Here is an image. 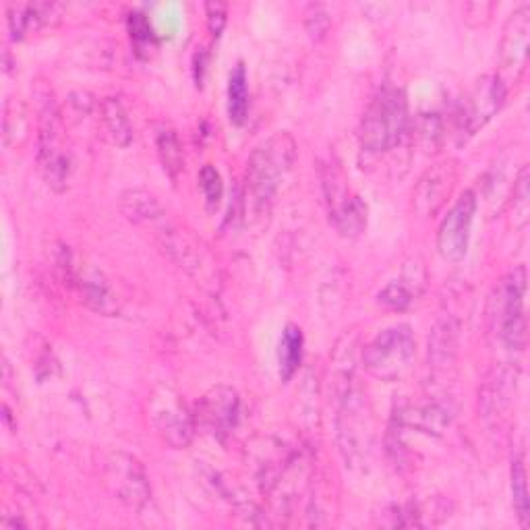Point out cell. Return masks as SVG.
<instances>
[{
    "instance_id": "obj_1",
    "label": "cell",
    "mask_w": 530,
    "mask_h": 530,
    "mask_svg": "<svg viewBox=\"0 0 530 530\" xmlns=\"http://www.w3.org/2000/svg\"><path fill=\"white\" fill-rule=\"evenodd\" d=\"M294 162L297 143L286 131L274 133L255 147L247 164V197L257 210L274 199Z\"/></svg>"
},
{
    "instance_id": "obj_2",
    "label": "cell",
    "mask_w": 530,
    "mask_h": 530,
    "mask_svg": "<svg viewBox=\"0 0 530 530\" xmlns=\"http://www.w3.org/2000/svg\"><path fill=\"white\" fill-rule=\"evenodd\" d=\"M526 268L518 265L499 282L489 299V334L506 350L522 352L526 346Z\"/></svg>"
},
{
    "instance_id": "obj_3",
    "label": "cell",
    "mask_w": 530,
    "mask_h": 530,
    "mask_svg": "<svg viewBox=\"0 0 530 530\" xmlns=\"http://www.w3.org/2000/svg\"><path fill=\"white\" fill-rule=\"evenodd\" d=\"M408 127V102L400 87L386 85L365 110L361 143L369 152H388L400 143Z\"/></svg>"
},
{
    "instance_id": "obj_4",
    "label": "cell",
    "mask_w": 530,
    "mask_h": 530,
    "mask_svg": "<svg viewBox=\"0 0 530 530\" xmlns=\"http://www.w3.org/2000/svg\"><path fill=\"white\" fill-rule=\"evenodd\" d=\"M162 218L156 222V237L160 241V247L168 253V257L181 265V268L193 276L201 286L216 290L220 276H218V265L214 257L210 255L208 247L201 241H197L193 234L176 224H168Z\"/></svg>"
},
{
    "instance_id": "obj_5",
    "label": "cell",
    "mask_w": 530,
    "mask_h": 530,
    "mask_svg": "<svg viewBox=\"0 0 530 530\" xmlns=\"http://www.w3.org/2000/svg\"><path fill=\"white\" fill-rule=\"evenodd\" d=\"M417 355V342L408 326L379 332L363 350L365 369L379 379H396L408 371Z\"/></svg>"
},
{
    "instance_id": "obj_6",
    "label": "cell",
    "mask_w": 530,
    "mask_h": 530,
    "mask_svg": "<svg viewBox=\"0 0 530 530\" xmlns=\"http://www.w3.org/2000/svg\"><path fill=\"white\" fill-rule=\"evenodd\" d=\"M63 123L61 112L52 102H46L40 110V145L38 166L48 187L54 191H65L71 176V158L63 147Z\"/></svg>"
},
{
    "instance_id": "obj_7",
    "label": "cell",
    "mask_w": 530,
    "mask_h": 530,
    "mask_svg": "<svg viewBox=\"0 0 530 530\" xmlns=\"http://www.w3.org/2000/svg\"><path fill=\"white\" fill-rule=\"evenodd\" d=\"M106 485L119 502L135 512L150 506L152 487L143 464L127 454L112 452L106 460Z\"/></svg>"
},
{
    "instance_id": "obj_8",
    "label": "cell",
    "mask_w": 530,
    "mask_h": 530,
    "mask_svg": "<svg viewBox=\"0 0 530 530\" xmlns=\"http://www.w3.org/2000/svg\"><path fill=\"white\" fill-rule=\"evenodd\" d=\"M150 419L158 435L168 446L187 448L195 437V419L174 390L162 386L154 392L150 402Z\"/></svg>"
},
{
    "instance_id": "obj_9",
    "label": "cell",
    "mask_w": 530,
    "mask_h": 530,
    "mask_svg": "<svg viewBox=\"0 0 530 530\" xmlns=\"http://www.w3.org/2000/svg\"><path fill=\"white\" fill-rule=\"evenodd\" d=\"M506 96H508L506 85L497 75L481 77L460 104L458 112L460 135L470 137L479 129H483L499 112V108L504 106Z\"/></svg>"
},
{
    "instance_id": "obj_10",
    "label": "cell",
    "mask_w": 530,
    "mask_h": 530,
    "mask_svg": "<svg viewBox=\"0 0 530 530\" xmlns=\"http://www.w3.org/2000/svg\"><path fill=\"white\" fill-rule=\"evenodd\" d=\"M530 44V5H520L504 27L502 42H499V79L506 85H516L522 77L528 61Z\"/></svg>"
},
{
    "instance_id": "obj_11",
    "label": "cell",
    "mask_w": 530,
    "mask_h": 530,
    "mask_svg": "<svg viewBox=\"0 0 530 530\" xmlns=\"http://www.w3.org/2000/svg\"><path fill=\"white\" fill-rule=\"evenodd\" d=\"M477 214V195L475 191H464L458 201L452 205L448 216L441 220L437 232V249L441 257L458 263L464 259L470 241V226H473Z\"/></svg>"
},
{
    "instance_id": "obj_12",
    "label": "cell",
    "mask_w": 530,
    "mask_h": 530,
    "mask_svg": "<svg viewBox=\"0 0 530 530\" xmlns=\"http://www.w3.org/2000/svg\"><path fill=\"white\" fill-rule=\"evenodd\" d=\"M239 412V394L228 386H216L201 398L197 419L210 433H214L216 437H224L237 427Z\"/></svg>"
},
{
    "instance_id": "obj_13",
    "label": "cell",
    "mask_w": 530,
    "mask_h": 530,
    "mask_svg": "<svg viewBox=\"0 0 530 530\" xmlns=\"http://www.w3.org/2000/svg\"><path fill=\"white\" fill-rule=\"evenodd\" d=\"M456 183V170L450 164H437L429 168L415 187L412 205L419 216H433L446 203Z\"/></svg>"
},
{
    "instance_id": "obj_14",
    "label": "cell",
    "mask_w": 530,
    "mask_h": 530,
    "mask_svg": "<svg viewBox=\"0 0 530 530\" xmlns=\"http://www.w3.org/2000/svg\"><path fill=\"white\" fill-rule=\"evenodd\" d=\"M61 17V7L54 3H27L11 5L9 9V27L13 38H21L29 29H40L50 25Z\"/></svg>"
},
{
    "instance_id": "obj_15",
    "label": "cell",
    "mask_w": 530,
    "mask_h": 530,
    "mask_svg": "<svg viewBox=\"0 0 530 530\" xmlns=\"http://www.w3.org/2000/svg\"><path fill=\"white\" fill-rule=\"evenodd\" d=\"M398 423L410 429H417L423 433H444V429L450 425L452 415L446 406L441 404H417V406H406L396 415Z\"/></svg>"
},
{
    "instance_id": "obj_16",
    "label": "cell",
    "mask_w": 530,
    "mask_h": 530,
    "mask_svg": "<svg viewBox=\"0 0 530 530\" xmlns=\"http://www.w3.org/2000/svg\"><path fill=\"white\" fill-rule=\"evenodd\" d=\"M121 212L135 224H147L154 226L162 218H166V212L158 197L145 189H129L121 195Z\"/></svg>"
},
{
    "instance_id": "obj_17",
    "label": "cell",
    "mask_w": 530,
    "mask_h": 530,
    "mask_svg": "<svg viewBox=\"0 0 530 530\" xmlns=\"http://www.w3.org/2000/svg\"><path fill=\"white\" fill-rule=\"evenodd\" d=\"M79 288H81V297H83L85 305L90 309H94L102 315L119 313V303H116L114 292H112L110 284L106 282V278L102 276V272L85 274L79 280Z\"/></svg>"
},
{
    "instance_id": "obj_18",
    "label": "cell",
    "mask_w": 530,
    "mask_h": 530,
    "mask_svg": "<svg viewBox=\"0 0 530 530\" xmlns=\"http://www.w3.org/2000/svg\"><path fill=\"white\" fill-rule=\"evenodd\" d=\"M458 348V326L452 319H441L429 342V361L435 369L450 367L456 357Z\"/></svg>"
},
{
    "instance_id": "obj_19",
    "label": "cell",
    "mask_w": 530,
    "mask_h": 530,
    "mask_svg": "<svg viewBox=\"0 0 530 530\" xmlns=\"http://www.w3.org/2000/svg\"><path fill=\"white\" fill-rule=\"evenodd\" d=\"M330 220L342 237H359L367 226V205L359 195H350L338 210L330 212Z\"/></svg>"
},
{
    "instance_id": "obj_20",
    "label": "cell",
    "mask_w": 530,
    "mask_h": 530,
    "mask_svg": "<svg viewBox=\"0 0 530 530\" xmlns=\"http://www.w3.org/2000/svg\"><path fill=\"white\" fill-rule=\"evenodd\" d=\"M303 346H305V338L299 326H286V330L282 332L280 338V346H278V365H280V377L284 381H288L294 373L299 371L301 363H303Z\"/></svg>"
},
{
    "instance_id": "obj_21",
    "label": "cell",
    "mask_w": 530,
    "mask_h": 530,
    "mask_svg": "<svg viewBox=\"0 0 530 530\" xmlns=\"http://www.w3.org/2000/svg\"><path fill=\"white\" fill-rule=\"evenodd\" d=\"M249 112V85L245 65L239 63L228 77V114L234 125H243Z\"/></svg>"
},
{
    "instance_id": "obj_22",
    "label": "cell",
    "mask_w": 530,
    "mask_h": 530,
    "mask_svg": "<svg viewBox=\"0 0 530 530\" xmlns=\"http://www.w3.org/2000/svg\"><path fill=\"white\" fill-rule=\"evenodd\" d=\"M102 119L116 145L127 147L133 141V127L119 98H106L102 102Z\"/></svg>"
},
{
    "instance_id": "obj_23",
    "label": "cell",
    "mask_w": 530,
    "mask_h": 530,
    "mask_svg": "<svg viewBox=\"0 0 530 530\" xmlns=\"http://www.w3.org/2000/svg\"><path fill=\"white\" fill-rule=\"evenodd\" d=\"M156 147H158V154H160V160L166 172H170L172 176L183 172L185 168L183 147H181L179 137H176V133L170 127H160L156 131Z\"/></svg>"
},
{
    "instance_id": "obj_24",
    "label": "cell",
    "mask_w": 530,
    "mask_h": 530,
    "mask_svg": "<svg viewBox=\"0 0 530 530\" xmlns=\"http://www.w3.org/2000/svg\"><path fill=\"white\" fill-rule=\"evenodd\" d=\"M512 499L514 510L522 528L530 526V502H528V483H526V464L524 456H514L512 460Z\"/></svg>"
},
{
    "instance_id": "obj_25",
    "label": "cell",
    "mask_w": 530,
    "mask_h": 530,
    "mask_svg": "<svg viewBox=\"0 0 530 530\" xmlns=\"http://www.w3.org/2000/svg\"><path fill=\"white\" fill-rule=\"evenodd\" d=\"M199 187L203 191L205 203H208V210L210 212L218 210V205L224 195V185H222V176L214 164H205L199 170Z\"/></svg>"
},
{
    "instance_id": "obj_26",
    "label": "cell",
    "mask_w": 530,
    "mask_h": 530,
    "mask_svg": "<svg viewBox=\"0 0 530 530\" xmlns=\"http://www.w3.org/2000/svg\"><path fill=\"white\" fill-rule=\"evenodd\" d=\"M528 183H530V172H528V166L524 164L514 183V226L516 228H524L528 224V212H530Z\"/></svg>"
},
{
    "instance_id": "obj_27",
    "label": "cell",
    "mask_w": 530,
    "mask_h": 530,
    "mask_svg": "<svg viewBox=\"0 0 530 530\" xmlns=\"http://www.w3.org/2000/svg\"><path fill=\"white\" fill-rule=\"evenodd\" d=\"M379 303L388 307V309H396L402 311L406 309L412 301H415V292L406 284V280H394L390 282L384 290L379 292Z\"/></svg>"
},
{
    "instance_id": "obj_28",
    "label": "cell",
    "mask_w": 530,
    "mask_h": 530,
    "mask_svg": "<svg viewBox=\"0 0 530 530\" xmlns=\"http://www.w3.org/2000/svg\"><path fill=\"white\" fill-rule=\"evenodd\" d=\"M129 32H131V38H133L139 52L150 50L156 46V34L152 29V23L147 21L145 15H141V13L129 15Z\"/></svg>"
},
{
    "instance_id": "obj_29",
    "label": "cell",
    "mask_w": 530,
    "mask_h": 530,
    "mask_svg": "<svg viewBox=\"0 0 530 530\" xmlns=\"http://www.w3.org/2000/svg\"><path fill=\"white\" fill-rule=\"evenodd\" d=\"M3 123H5V143L7 145H17V135H25V129L19 127V123L27 125L25 110L17 102V98H11L5 104V121Z\"/></svg>"
},
{
    "instance_id": "obj_30",
    "label": "cell",
    "mask_w": 530,
    "mask_h": 530,
    "mask_svg": "<svg viewBox=\"0 0 530 530\" xmlns=\"http://www.w3.org/2000/svg\"><path fill=\"white\" fill-rule=\"evenodd\" d=\"M307 29H309V34L315 40L326 36L328 29H330V13L323 9L321 5L309 7V11H307Z\"/></svg>"
},
{
    "instance_id": "obj_31",
    "label": "cell",
    "mask_w": 530,
    "mask_h": 530,
    "mask_svg": "<svg viewBox=\"0 0 530 530\" xmlns=\"http://www.w3.org/2000/svg\"><path fill=\"white\" fill-rule=\"evenodd\" d=\"M205 15H208V27H210L212 36L218 38L222 34L224 25H226V15H228L226 5H222V3H208V5H205Z\"/></svg>"
}]
</instances>
